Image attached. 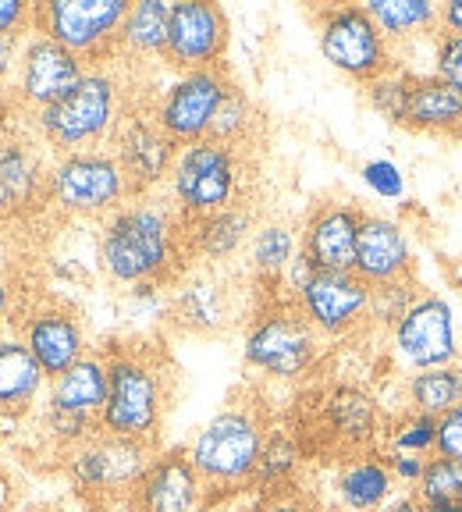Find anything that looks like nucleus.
<instances>
[{"instance_id": "nucleus-54", "label": "nucleus", "mask_w": 462, "mask_h": 512, "mask_svg": "<svg viewBox=\"0 0 462 512\" xmlns=\"http://www.w3.org/2000/svg\"><path fill=\"white\" fill-rule=\"evenodd\" d=\"M0 441H4V424H0Z\"/></svg>"}, {"instance_id": "nucleus-51", "label": "nucleus", "mask_w": 462, "mask_h": 512, "mask_svg": "<svg viewBox=\"0 0 462 512\" xmlns=\"http://www.w3.org/2000/svg\"><path fill=\"white\" fill-rule=\"evenodd\" d=\"M15 217V203H11L8 189H4V182H0V221H11Z\"/></svg>"}, {"instance_id": "nucleus-34", "label": "nucleus", "mask_w": 462, "mask_h": 512, "mask_svg": "<svg viewBox=\"0 0 462 512\" xmlns=\"http://www.w3.org/2000/svg\"><path fill=\"white\" fill-rule=\"evenodd\" d=\"M260 132H263V114L256 111V104L249 100V93L239 86V82H231L228 96H224L221 111L214 118V128H210L207 139H217V143H228V146H239V150H253L260 143Z\"/></svg>"}, {"instance_id": "nucleus-12", "label": "nucleus", "mask_w": 462, "mask_h": 512, "mask_svg": "<svg viewBox=\"0 0 462 512\" xmlns=\"http://www.w3.org/2000/svg\"><path fill=\"white\" fill-rule=\"evenodd\" d=\"M111 150L121 160V171H125L128 185H132V200H136V196H150V192H160L168 185L182 146L160 128L157 114H153V100L132 96V104L114 128Z\"/></svg>"}, {"instance_id": "nucleus-3", "label": "nucleus", "mask_w": 462, "mask_h": 512, "mask_svg": "<svg viewBox=\"0 0 462 512\" xmlns=\"http://www.w3.org/2000/svg\"><path fill=\"white\" fill-rule=\"evenodd\" d=\"M132 96L136 93L128 89L125 64H93L72 93L29 114L32 132L54 157L100 150V146H111L114 128L132 104Z\"/></svg>"}, {"instance_id": "nucleus-26", "label": "nucleus", "mask_w": 462, "mask_h": 512, "mask_svg": "<svg viewBox=\"0 0 462 512\" xmlns=\"http://www.w3.org/2000/svg\"><path fill=\"white\" fill-rule=\"evenodd\" d=\"M406 128L409 132H420V136L459 143L462 139V89L441 82L434 72L431 75L413 72Z\"/></svg>"}, {"instance_id": "nucleus-6", "label": "nucleus", "mask_w": 462, "mask_h": 512, "mask_svg": "<svg viewBox=\"0 0 462 512\" xmlns=\"http://www.w3.org/2000/svg\"><path fill=\"white\" fill-rule=\"evenodd\" d=\"M324 338L292 296L260 303L242 331V363L271 381H299L320 363Z\"/></svg>"}, {"instance_id": "nucleus-29", "label": "nucleus", "mask_w": 462, "mask_h": 512, "mask_svg": "<svg viewBox=\"0 0 462 512\" xmlns=\"http://www.w3.org/2000/svg\"><path fill=\"white\" fill-rule=\"evenodd\" d=\"M171 4L175 0H139L128 8V18L121 25L118 61H164L168 50V25H171Z\"/></svg>"}, {"instance_id": "nucleus-2", "label": "nucleus", "mask_w": 462, "mask_h": 512, "mask_svg": "<svg viewBox=\"0 0 462 512\" xmlns=\"http://www.w3.org/2000/svg\"><path fill=\"white\" fill-rule=\"evenodd\" d=\"M104 356L111 370V392L100 413V431L157 448L178 388L171 356L160 349V342L143 338L111 342Z\"/></svg>"}, {"instance_id": "nucleus-8", "label": "nucleus", "mask_w": 462, "mask_h": 512, "mask_svg": "<svg viewBox=\"0 0 462 512\" xmlns=\"http://www.w3.org/2000/svg\"><path fill=\"white\" fill-rule=\"evenodd\" d=\"M47 200L64 217H111L132 200L121 160L111 146L82 153H64L50 160Z\"/></svg>"}, {"instance_id": "nucleus-33", "label": "nucleus", "mask_w": 462, "mask_h": 512, "mask_svg": "<svg viewBox=\"0 0 462 512\" xmlns=\"http://www.w3.org/2000/svg\"><path fill=\"white\" fill-rule=\"evenodd\" d=\"M402 395H406V409H416V413L427 416H445L448 409H455L462 402V363L409 370Z\"/></svg>"}, {"instance_id": "nucleus-39", "label": "nucleus", "mask_w": 462, "mask_h": 512, "mask_svg": "<svg viewBox=\"0 0 462 512\" xmlns=\"http://www.w3.org/2000/svg\"><path fill=\"white\" fill-rule=\"evenodd\" d=\"M423 502H462V459H427L423 480L416 484Z\"/></svg>"}, {"instance_id": "nucleus-43", "label": "nucleus", "mask_w": 462, "mask_h": 512, "mask_svg": "<svg viewBox=\"0 0 462 512\" xmlns=\"http://www.w3.org/2000/svg\"><path fill=\"white\" fill-rule=\"evenodd\" d=\"M36 32V4L29 0H0V36L25 40Z\"/></svg>"}, {"instance_id": "nucleus-53", "label": "nucleus", "mask_w": 462, "mask_h": 512, "mask_svg": "<svg viewBox=\"0 0 462 512\" xmlns=\"http://www.w3.org/2000/svg\"><path fill=\"white\" fill-rule=\"evenodd\" d=\"M0 342H4V320H0Z\"/></svg>"}, {"instance_id": "nucleus-36", "label": "nucleus", "mask_w": 462, "mask_h": 512, "mask_svg": "<svg viewBox=\"0 0 462 512\" xmlns=\"http://www.w3.org/2000/svg\"><path fill=\"white\" fill-rule=\"evenodd\" d=\"M409 93H413V72H409L406 64H402L399 72H391V75H384V79L363 86V100H367L370 111L399 128H406Z\"/></svg>"}, {"instance_id": "nucleus-35", "label": "nucleus", "mask_w": 462, "mask_h": 512, "mask_svg": "<svg viewBox=\"0 0 462 512\" xmlns=\"http://www.w3.org/2000/svg\"><path fill=\"white\" fill-rule=\"evenodd\" d=\"M438 445V416L402 409L388 416L381 431V452H402V456H434Z\"/></svg>"}, {"instance_id": "nucleus-46", "label": "nucleus", "mask_w": 462, "mask_h": 512, "mask_svg": "<svg viewBox=\"0 0 462 512\" xmlns=\"http://www.w3.org/2000/svg\"><path fill=\"white\" fill-rule=\"evenodd\" d=\"M18 54H22V40H8V36H0V89L8 86V79H15Z\"/></svg>"}, {"instance_id": "nucleus-4", "label": "nucleus", "mask_w": 462, "mask_h": 512, "mask_svg": "<svg viewBox=\"0 0 462 512\" xmlns=\"http://www.w3.org/2000/svg\"><path fill=\"white\" fill-rule=\"evenodd\" d=\"M267 434H271V416H267V406L253 395L231 399L192 434L189 459L203 480L207 502L239 495L253 484Z\"/></svg>"}, {"instance_id": "nucleus-41", "label": "nucleus", "mask_w": 462, "mask_h": 512, "mask_svg": "<svg viewBox=\"0 0 462 512\" xmlns=\"http://www.w3.org/2000/svg\"><path fill=\"white\" fill-rule=\"evenodd\" d=\"M434 75L448 86L462 89V36L434 32Z\"/></svg>"}, {"instance_id": "nucleus-50", "label": "nucleus", "mask_w": 462, "mask_h": 512, "mask_svg": "<svg viewBox=\"0 0 462 512\" xmlns=\"http://www.w3.org/2000/svg\"><path fill=\"white\" fill-rule=\"evenodd\" d=\"M11 306H15V292H11V285L4 278H0V320H8Z\"/></svg>"}, {"instance_id": "nucleus-30", "label": "nucleus", "mask_w": 462, "mask_h": 512, "mask_svg": "<svg viewBox=\"0 0 462 512\" xmlns=\"http://www.w3.org/2000/svg\"><path fill=\"white\" fill-rule=\"evenodd\" d=\"M363 8L377 22V29L399 50L402 43H413L420 36H434L441 25L438 0H367Z\"/></svg>"}, {"instance_id": "nucleus-45", "label": "nucleus", "mask_w": 462, "mask_h": 512, "mask_svg": "<svg viewBox=\"0 0 462 512\" xmlns=\"http://www.w3.org/2000/svg\"><path fill=\"white\" fill-rule=\"evenodd\" d=\"M384 459H388V470H391V477H395V484H399V488L416 491V484L423 480V470H427V459H431V456H402V452H384Z\"/></svg>"}, {"instance_id": "nucleus-25", "label": "nucleus", "mask_w": 462, "mask_h": 512, "mask_svg": "<svg viewBox=\"0 0 462 512\" xmlns=\"http://www.w3.org/2000/svg\"><path fill=\"white\" fill-rule=\"evenodd\" d=\"M395 477L388 470L381 448L352 452L338 459L335 470V502L342 512H381L395 498Z\"/></svg>"}, {"instance_id": "nucleus-40", "label": "nucleus", "mask_w": 462, "mask_h": 512, "mask_svg": "<svg viewBox=\"0 0 462 512\" xmlns=\"http://www.w3.org/2000/svg\"><path fill=\"white\" fill-rule=\"evenodd\" d=\"M359 175H363L367 189L374 192V196H381V200H402V196H406V175H402V168L395 160H388V157L367 160Z\"/></svg>"}, {"instance_id": "nucleus-44", "label": "nucleus", "mask_w": 462, "mask_h": 512, "mask_svg": "<svg viewBox=\"0 0 462 512\" xmlns=\"http://www.w3.org/2000/svg\"><path fill=\"white\" fill-rule=\"evenodd\" d=\"M434 456L462 459V402L455 409H448L445 416H438V445H434Z\"/></svg>"}, {"instance_id": "nucleus-15", "label": "nucleus", "mask_w": 462, "mask_h": 512, "mask_svg": "<svg viewBox=\"0 0 462 512\" xmlns=\"http://www.w3.org/2000/svg\"><path fill=\"white\" fill-rule=\"evenodd\" d=\"M89 72V64L79 54L64 50L61 43H54L43 32H32L22 40V54H18L15 68V104L22 111L36 114L43 107L57 104L61 96H68L82 82V75Z\"/></svg>"}, {"instance_id": "nucleus-19", "label": "nucleus", "mask_w": 462, "mask_h": 512, "mask_svg": "<svg viewBox=\"0 0 462 512\" xmlns=\"http://www.w3.org/2000/svg\"><path fill=\"white\" fill-rule=\"evenodd\" d=\"M125 505L128 512H200L207 505V491L189 448H160Z\"/></svg>"}, {"instance_id": "nucleus-38", "label": "nucleus", "mask_w": 462, "mask_h": 512, "mask_svg": "<svg viewBox=\"0 0 462 512\" xmlns=\"http://www.w3.org/2000/svg\"><path fill=\"white\" fill-rule=\"evenodd\" d=\"M43 431H47V438L57 445V452L68 456V452H75L79 445H86L89 438L100 434V420H96V416H82V413L47 406L43 409Z\"/></svg>"}, {"instance_id": "nucleus-16", "label": "nucleus", "mask_w": 462, "mask_h": 512, "mask_svg": "<svg viewBox=\"0 0 462 512\" xmlns=\"http://www.w3.org/2000/svg\"><path fill=\"white\" fill-rule=\"evenodd\" d=\"M18 338L25 349L32 352V360L40 363L47 381L61 377L68 367L82 360L89 352L86 324H82L79 310L61 299H40L18 317Z\"/></svg>"}, {"instance_id": "nucleus-7", "label": "nucleus", "mask_w": 462, "mask_h": 512, "mask_svg": "<svg viewBox=\"0 0 462 512\" xmlns=\"http://www.w3.org/2000/svg\"><path fill=\"white\" fill-rule=\"evenodd\" d=\"M313 29H317V47L324 61L359 86H370L402 68L399 50L391 47V40L377 29L363 4L313 8Z\"/></svg>"}, {"instance_id": "nucleus-48", "label": "nucleus", "mask_w": 462, "mask_h": 512, "mask_svg": "<svg viewBox=\"0 0 462 512\" xmlns=\"http://www.w3.org/2000/svg\"><path fill=\"white\" fill-rule=\"evenodd\" d=\"M381 512H427V502L416 491H395V498Z\"/></svg>"}, {"instance_id": "nucleus-18", "label": "nucleus", "mask_w": 462, "mask_h": 512, "mask_svg": "<svg viewBox=\"0 0 462 512\" xmlns=\"http://www.w3.org/2000/svg\"><path fill=\"white\" fill-rule=\"evenodd\" d=\"M295 303L320 338H345L370 324V285L356 271H313Z\"/></svg>"}, {"instance_id": "nucleus-42", "label": "nucleus", "mask_w": 462, "mask_h": 512, "mask_svg": "<svg viewBox=\"0 0 462 512\" xmlns=\"http://www.w3.org/2000/svg\"><path fill=\"white\" fill-rule=\"evenodd\" d=\"M249 512H324V505H320L306 488L292 484V488L256 495V502H253V509H249Z\"/></svg>"}, {"instance_id": "nucleus-47", "label": "nucleus", "mask_w": 462, "mask_h": 512, "mask_svg": "<svg viewBox=\"0 0 462 512\" xmlns=\"http://www.w3.org/2000/svg\"><path fill=\"white\" fill-rule=\"evenodd\" d=\"M18 498H22V488H18L15 473L0 466V512H15Z\"/></svg>"}, {"instance_id": "nucleus-11", "label": "nucleus", "mask_w": 462, "mask_h": 512, "mask_svg": "<svg viewBox=\"0 0 462 512\" xmlns=\"http://www.w3.org/2000/svg\"><path fill=\"white\" fill-rule=\"evenodd\" d=\"M128 8L125 0H47L36 4V32L79 54L89 68L114 64Z\"/></svg>"}, {"instance_id": "nucleus-9", "label": "nucleus", "mask_w": 462, "mask_h": 512, "mask_svg": "<svg viewBox=\"0 0 462 512\" xmlns=\"http://www.w3.org/2000/svg\"><path fill=\"white\" fill-rule=\"evenodd\" d=\"M242 278L228 264H192L168 288V324L182 335L217 338L242 320Z\"/></svg>"}, {"instance_id": "nucleus-23", "label": "nucleus", "mask_w": 462, "mask_h": 512, "mask_svg": "<svg viewBox=\"0 0 462 512\" xmlns=\"http://www.w3.org/2000/svg\"><path fill=\"white\" fill-rule=\"evenodd\" d=\"M40 146V139H25L18 132H11L8 125H0V182L8 189L11 203H15V217L50 207V164L43 160Z\"/></svg>"}, {"instance_id": "nucleus-52", "label": "nucleus", "mask_w": 462, "mask_h": 512, "mask_svg": "<svg viewBox=\"0 0 462 512\" xmlns=\"http://www.w3.org/2000/svg\"><path fill=\"white\" fill-rule=\"evenodd\" d=\"M427 512H462V502H427Z\"/></svg>"}, {"instance_id": "nucleus-49", "label": "nucleus", "mask_w": 462, "mask_h": 512, "mask_svg": "<svg viewBox=\"0 0 462 512\" xmlns=\"http://www.w3.org/2000/svg\"><path fill=\"white\" fill-rule=\"evenodd\" d=\"M441 32H452V36H462V0H445L441 4Z\"/></svg>"}, {"instance_id": "nucleus-27", "label": "nucleus", "mask_w": 462, "mask_h": 512, "mask_svg": "<svg viewBox=\"0 0 462 512\" xmlns=\"http://www.w3.org/2000/svg\"><path fill=\"white\" fill-rule=\"evenodd\" d=\"M107 392H111V370H107L104 352L89 349L75 367H68L61 377L47 384V406L68 409V413L96 416L104 413Z\"/></svg>"}, {"instance_id": "nucleus-17", "label": "nucleus", "mask_w": 462, "mask_h": 512, "mask_svg": "<svg viewBox=\"0 0 462 512\" xmlns=\"http://www.w3.org/2000/svg\"><path fill=\"white\" fill-rule=\"evenodd\" d=\"M231 40V25L221 4L210 0H175L171 4L168 25V50L164 64L182 72H200V68H217L224 64Z\"/></svg>"}, {"instance_id": "nucleus-13", "label": "nucleus", "mask_w": 462, "mask_h": 512, "mask_svg": "<svg viewBox=\"0 0 462 512\" xmlns=\"http://www.w3.org/2000/svg\"><path fill=\"white\" fill-rule=\"evenodd\" d=\"M231 82L235 79H231L228 64L200 68V72H182L175 82H168V89H164L157 100H153V114H157L160 128H164L178 146L207 139Z\"/></svg>"}, {"instance_id": "nucleus-32", "label": "nucleus", "mask_w": 462, "mask_h": 512, "mask_svg": "<svg viewBox=\"0 0 462 512\" xmlns=\"http://www.w3.org/2000/svg\"><path fill=\"white\" fill-rule=\"evenodd\" d=\"M303 242L288 221H260L256 224L253 239H249V271L260 281H281L292 267V260L299 256Z\"/></svg>"}, {"instance_id": "nucleus-20", "label": "nucleus", "mask_w": 462, "mask_h": 512, "mask_svg": "<svg viewBox=\"0 0 462 512\" xmlns=\"http://www.w3.org/2000/svg\"><path fill=\"white\" fill-rule=\"evenodd\" d=\"M367 210L352 200H320L306 214L303 232V256L317 271H352L356 264V242Z\"/></svg>"}, {"instance_id": "nucleus-21", "label": "nucleus", "mask_w": 462, "mask_h": 512, "mask_svg": "<svg viewBox=\"0 0 462 512\" xmlns=\"http://www.w3.org/2000/svg\"><path fill=\"white\" fill-rule=\"evenodd\" d=\"M352 271L374 285H388V281H409L416 278V256L409 232L402 228V221L388 214H370L363 217L356 242V264Z\"/></svg>"}, {"instance_id": "nucleus-14", "label": "nucleus", "mask_w": 462, "mask_h": 512, "mask_svg": "<svg viewBox=\"0 0 462 512\" xmlns=\"http://www.w3.org/2000/svg\"><path fill=\"white\" fill-rule=\"evenodd\" d=\"M391 345L409 370L452 367L459 360V331L455 313L441 292H420L406 317L391 328Z\"/></svg>"}, {"instance_id": "nucleus-10", "label": "nucleus", "mask_w": 462, "mask_h": 512, "mask_svg": "<svg viewBox=\"0 0 462 512\" xmlns=\"http://www.w3.org/2000/svg\"><path fill=\"white\" fill-rule=\"evenodd\" d=\"M157 452L160 448L143 445V441L114 438V434L100 431L86 445H79L75 452L64 456V473L72 480V488L89 502H125L132 495V488L143 480V473L150 470Z\"/></svg>"}, {"instance_id": "nucleus-22", "label": "nucleus", "mask_w": 462, "mask_h": 512, "mask_svg": "<svg viewBox=\"0 0 462 512\" xmlns=\"http://www.w3.org/2000/svg\"><path fill=\"white\" fill-rule=\"evenodd\" d=\"M320 424L327 427V438L335 441L342 456L377 448L384 431V416L374 395L363 384H331L320 402Z\"/></svg>"}, {"instance_id": "nucleus-5", "label": "nucleus", "mask_w": 462, "mask_h": 512, "mask_svg": "<svg viewBox=\"0 0 462 512\" xmlns=\"http://www.w3.org/2000/svg\"><path fill=\"white\" fill-rule=\"evenodd\" d=\"M253 178L256 164L249 150L200 139L178 150L164 192L185 221H196L239 203H253Z\"/></svg>"}, {"instance_id": "nucleus-1", "label": "nucleus", "mask_w": 462, "mask_h": 512, "mask_svg": "<svg viewBox=\"0 0 462 512\" xmlns=\"http://www.w3.org/2000/svg\"><path fill=\"white\" fill-rule=\"evenodd\" d=\"M189 267L185 217L164 189L128 200L100 228V271L114 285L171 288Z\"/></svg>"}, {"instance_id": "nucleus-28", "label": "nucleus", "mask_w": 462, "mask_h": 512, "mask_svg": "<svg viewBox=\"0 0 462 512\" xmlns=\"http://www.w3.org/2000/svg\"><path fill=\"white\" fill-rule=\"evenodd\" d=\"M47 384V374L40 370V363L32 360V352L25 349L22 338L15 335L0 342V424L29 413L32 402L40 399Z\"/></svg>"}, {"instance_id": "nucleus-31", "label": "nucleus", "mask_w": 462, "mask_h": 512, "mask_svg": "<svg viewBox=\"0 0 462 512\" xmlns=\"http://www.w3.org/2000/svg\"><path fill=\"white\" fill-rule=\"evenodd\" d=\"M303 459H306L303 438H299L295 431H288V427H271V434H267V441H263L260 463H256L249 491L267 495V491H281V488L299 484Z\"/></svg>"}, {"instance_id": "nucleus-37", "label": "nucleus", "mask_w": 462, "mask_h": 512, "mask_svg": "<svg viewBox=\"0 0 462 512\" xmlns=\"http://www.w3.org/2000/svg\"><path fill=\"white\" fill-rule=\"evenodd\" d=\"M420 299V285L416 278L409 281H388V285H374L370 288V324L381 331H391L406 317L409 306Z\"/></svg>"}, {"instance_id": "nucleus-24", "label": "nucleus", "mask_w": 462, "mask_h": 512, "mask_svg": "<svg viewBox=\"0 0 462 512\" xmlns=\"http://www.w3.org/2000/svg\"><path fill=\"white\" fill-rule=\"evenodd\" d=\"M256 224H260V217H256L253 203H239V207L185 221L189 260L192 264H231L242 249H249Z\"/></svg>"}]
</instances>
